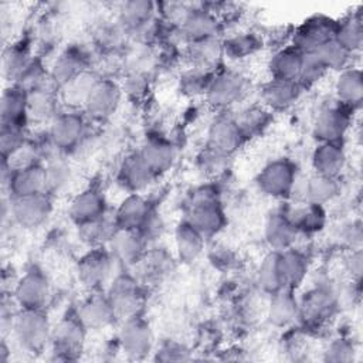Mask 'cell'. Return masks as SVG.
<instances>
[{
    "instance_id": "obj_29",
    "label": "cell",
    "mask_w": 363,
    "mask_h": 363,
    "mask_svg": "<svg viewBox=\"0 0 363 363\" xmlns=\"http://www.w3.org/2000/svg\"><path fill=\"white\" fill-rule=\"evenodd\" d=\"M153 206L139 193H129L116 207L113 220L121 230H140Z\"/></svg>"
},
{
    "instance_id": "obj_53",
    "label": "cell",
    "mask_w": 363,
    "mask_h": 363,
    "mask_svg": "<svg viewBox=\"0 0 363 363\" xmlns=\"http://www.w3.org/2000/svg\"><path fill=\"white\" fill-rule=\"evenodd\" d=\"M47 167V177H48V193L52 194V191L60 190L62 186H65L69 180V167L62 162L57 160L50 163Z\"/></svg>"
},
{
    "instance_id": "obj_51",
    "label": "cell",
    "mask_w": 363,
    "mask_h": 363,
    "mask_svg": "<svg viewBox=\"0 0 363 363\" xmlns=\"http://www.w3.org/2000/svg\"><path fill=\"white\" fill-rule=\"evenodd\" d=\"M326 72L328 69L313 52H303V62L298 78V82L303 86V89L318 84L326 75Z\"/></svg>"
},
{
    "instance_id": "obj_18",
    "label": "cell",
    "mask_w": 363,
    "mask_h": 363,
    "mask_svg": "<svg viewBox=\"0 0 363 363\" xmlns=\"http://www.w3.org/2000/svg\"><path fill=\"white\" fill-rule=\"evenodd\" d=\"M7 184L11 197H23L48 191L47 167L41 162H35L17 169H10Z\"/></svg>"
},
{
    "instance_id": "obj_1",
    "label": "cell",
    "mask_w": 363,
    "mask_h": 363,
    "mask_svg": "<svg viewBox=\"0 0 363 363\" xmlns=\"http://www.w3.org/2000/svg\"><path fill=\"white\" fill-rule=\"evenodd\" d=\"M184 220H187L206 238L217 235L227 224V216L220 201L217 187L203 184L194 189L187 199Z\"/></svg>"
},
{
    "instance_id": "obj_55",
    "label": "cell",
    "mask_w": 363,
    "mask_h": 363,
    "mask_svg": "<svg viewBox=\"0 0 363 363\" xmlns=\"http://www.w3.org/2000/svg\"><path fill=\"white\" fill-rule=\"evenodd\" d=\"M210 261L218 268H230L235 261V255L227 247H216L210 251Z\"/></svg>"
},
{
    "instance_id": "obj_54",
    "label": "cell",
    "mask_w": 363,
    "mask_h": 363,
    "mask_svg": "<svg viewBox=\"0 0 363 363\" xmlns=\"http://www.w3.org/2000/svg\"><path fill=\"white\" fill-rule=\"evenodd\" d=\"M156 359L162 362H176V360H189L190 350L174 340H166L160 345L156 352Z\"/></svg>"
},
{
    "instance_id": "obj_14",
    "label": "cell",
    "mask_w": 363,
    "mask_h": 363,
    "mask_svg": "<svg viewBox=\"0 0 363 363\" xmlns=\"http://www.w3.org/2000/svg\"><path fill=\"white\" fill-rule=\"evenodd\" d=\"M10 213L13 220L23 228L43 225L52 213V194L48 191L23 197H11Z\"/></svg>"
},
{
    "instance_id": "obj_32",
    "label": "cell",
    "mask_w": 363,
    "mask_h": 363,
    "mask_svg": "<svg viewBox=\"0 0 363 363\" xmlns=\"http://www.w3.org/2000/svg\"><path fill=\"white\" fill-rule=\"evenodd\" d=\"M268 320L277 328H289L299 320V299L292 289H281L271 295Z\"/></svg>"
},
{
    "instance_id": "obj_16",
    "label": "cell",
    "mask_w": 363,
    "mask_h": 363,
    "mask_svg": "<svg viewBox=\"0 0 363 363\" xmlns=\"http://www.w3.org/2000/svg\"><path fill=\"white\" fill-rule=\"evenodd\" d=\"M245 142L235 118L225 112L217 115L208 126L206 146L220 153L233 156Z\"/></svg>"
},
{
    "instance_id": "obj_31",
    "label": "cell",
    "mask_w": 363,
    "mask_h": 363,
    "mask_svg": "<svg viewBox=\"0 0 363 363\" xmlns=\"http://www.w3.org/2000/svg\"><path fill=\"white\" fill-rule=\"evenodd\" d=\"M223 57V40L218 37H210L186 44V58L189 60L190 67L217 71Z\"/></svg>"
},
{
    "instance_id": "obj_22",
    "label": "cell",
    "mask_w": 363,
    "mask_h": 363,
    "mask_svg": "<svg viewBox=\"0 0 363 363\" xmlns=\"http://www.w3.org/2000/svg\"><path fill=\"white\" fill-rule=\"evenodd\" d=\"M106 213V199L104 193L94 186H89L74 196L68 207V216L77 227L94 221Z\"/></svg>"
},
{
    "instance_id": "obj_40",
    "label": "cell",
    "mask_w": 363,
    "mask_h": 363,
    "mask_svg": "<svg viewBox=\"0 0 363 363\" xmlns=\"http://www.w3.org/2000/svg\"><path fill=\"white\" fill-rule=\"evenodd\" d=\"M264 38L255 33H237L223 40L224 57L230 60H244L262 48Z\"/></svg>"
},
{
    "instance_id": "obj_30",
    "label": "cell",
    "mask_w": 363,
    "mask_h": 363,
    "mask_svg": "<svg viewBox=\"0 0 363 363\" xmlns=\"http://www.w3.org/2000/svg\"><path fill=\"white\" fill-rule=\"evenodd\" d=\"M298 234V230L284 210L269 214L264 225V238L271 251H284L292 248Z\"/></svg>"
},
{
    "instance_id": "obj_45",
    "label": "cell",
    "mask_w": 363,
    "mask_h": 363,
    "mask_svg": "<svg viewBox=\"0 0 363 363\" xmlns=\"http://www.w3.org/2000/svg\"><path fill=\"white\" fill-rule=\"evenodd\" d=\"M335 38L352 54L357 52L363 44V24L359 14H350L337 23Z\"/></svg>"
},
{
    "instance_id": "obj_52",
    "label": "cell",
    "mask_w": 363,
    "mask_h": 363,
    "mask_svg": "<svg viewBox=\"0 0 363 363\" xmlns=\"http://www.w3.org/2000/svg\"><path fill=\"white\" fill-rule=\"evenodd\" d=\"M356 356V346L354 343L347 337H337L333 339L323 352V359L326 362H352Z\"/></svg>"
},
{
    "instance_id": "obj_12",
    "label": "cell",
    "mask_w": 363,
    "mask_h": 363,
    "mask_svg": "<svg viewBox=\"0 0 363 363\" xmlns=\"http://www.w3.org/2000/svg\"><path fill=\"white\" fill-rule=\"evenodd\" d=\"M113 255L104 247H92L77 264V277L89 291H102L113 271Z\"/></svg>"
},
{
    "instance_id": "obj_5",
    "label": "cell",
    "mask_w": 363,
    "mask_h": 363,
    "mask_svg": "<svg viewBox=\"0 0 363 363\" xmlns=\"http://www.w3.org/2000/svg\"><path fill=\"white\" fill-rule=\"evenodd\" d=\"M296 182V164L288 157L272 159L259 170L255 179L258 190L272 199L289 197Z\"/></svg>"
},
{
    "instance_id": "obj_23",
    "label": "cell",
    "mask_w": 363,
    "mask_h": 363,
    "mask_svg": "<svg viewBox=\"0 0 363 363\" xmlns=\"http://www.w3.org/2000/svg\"><path fill=\"white\" fill-rule=\"evenodd\" d=\"M147 242L139 230L118 228L108 244L115 259L125 265H136L147 252Z\"/></svg>"
},
{
    "instance_id": "obj_10",
    "label": "cell",
    "mask_w": 363,
    "mask_h": 363,
    "mask_svg": "<svg viewBox=\"0 0 363 363\" xmlns=\"http://www.w3.org/2000/svg\"><path fill=\"white\" fill-rule=\"evenodd\" d=\"M50 294L48 277L40 267L31 265L18 277L11 298L23 309H44Z\"/></svg>"
},
{
    "instance_id": "obj_35",
    "label": "cell",
    "mask_w": 363,
    "mask_h": 363,
    "mask_svg": "<svg viewBox=\"0 0 363 363\" xmlns=\"http://www.w3.org/2000/svg\"><path fill=\"white\" fill-rule=\"evenodd\" d=\"M206 237L187 220H182L174 228V248L182 262L196 261L204 251Z\"/></svg>"
},
{
    "instance_id": "obj_47",
    "label": "cell",
    "mask_w": 363,
    "mask_h": 363,
    "mask_svg": "<svg viewBox=\"0 0 363 363\" xmlns=\"http://www.w3.org/2000/svg\"><path fill=\"white\" fill-rule=\"evenodd\" d=\"M98 78L99 77L92 74L89 69L85 71L84 74L72 79L69 84H67L64 88H61V99L68 105L82 108L89 91L92 89Z\"/></svg>"
},
{
    "instance_id": "obj_4",
    "label": "cell",
    "mask_w": 363,
    "mask_h": 363,
    "mask_svg": "<svg viewBox=\"0 0 363 363\" xmlns=\"http://www.w3.org/2000/svg\"><path fill=\"white\" fill-rule=\"evenodd\" d=\"M248 88V79L241 72L220 67L214 72L204 96L213 108L224 111L242 101Z\"/></svg>"
},
{
    "instance_id": "obj_19",
    "label": "cell",
    "mask_w": 363,
    "mask_h": 363,
    "mask_svg": "<svg viewBox=\"0 0 363 363\" xmlns=\"http://www.w3.org/2000/svg\"><path fill=\"white\" fill-rule=\"evenodd\" d=\"M220 30L221 21L217 13L206 7L187 10L182 23L179 24V33L186 40V44L210 37H218Z\"/></svg>"
},
{
    "instance_id": "obj_38",
    "label": "cell",
    "mask_w": 363,
    "mask_h": 363,
    "mask_svg": "<svg viewBox=\"0 0 363 363\" xmlns=\"http://www.w3.org/2000/svg\"><path fill=\"white\" fill-rule=\"evenodd\" d=\"M245 140L262 136L274 121V113L265 108L262 104H254L234 116Z\"/></svg>"
},
{
    "instance_id": "obj_25",
    "label": "cell",
    "mask_w": 363,
    "mask_h": 363,
    "mask_svg": "<svg viewBox=\"0 0 363 363\" xmlns=\"http://www.w3.org/2000/svg\"><path fill=\"white\" fill-rule=\"evenodd\" d=\"M118 179L129 193H139L147 189L157 179V174L150 169L139 152H133L122 160L118 170Z\"/></svg>"
},
{
    "instance_id": "obj_21",
    "label": "cell",
    "mask_w": 363,
    "mask_h": 363,
    "mask_svg": "<svg viewBox=\"0 0 363 363\" xmlns=\"http://www.w3.org/2000/svg\"><path fill=\"white\" fill-rule=\"evenodd\" d=\"M77 313L86 329H104L118 319L108 295L102 291H91L78 305Z\"/></svg>"
},
{
    "instance_id": "obj_50",
    "label": "cell",
    "mask_w": 363,
    "mask_h": 363,
    "mask_svg": "<svg viewBox=\"0 0 363 363\" xmlns=\"http://www.w3.org/2000/svg\"><path fill=\"white\" fill-rule=\"evenodd\" d=\"M26 126L21 125H1L0 147L3 159H9L27 143Z\"/></svg>"
},
{
    "instance_id": "obj_56",
    "label": "cell",
    "mask_w": 363,
    "mask_h": 363,
    "mask_svg": "<svg viewBox=\"0 0 363 363\" xmlns=\"http://www.w3.org/2000/svg\"><path fill=\"white\" fill-rule=\"evenodd\" d=\"M346 267L352 277L359 282L362 277V251L360 248H356L352 251V254L346 259Z\"/></svg>"
},
{
    "instance_id": "obj_17",
    "label": "cell",
    "mask_w": 363,
    "mask_h": 363,
    "mask_svg": "<svg viewBox=\"0 0 363 363\" xmlns=\"http://www.w3.org/2000/svg\"><path fill=\"white\" fill-rule=\"evenodd\" d=\"M89 57L88 54L78 45H69L55 58L48 78L51 85L55 89L64 88L78 75L84 74L89 68Z\"/></svg>"
},
{
    "instance_id": "obj_11",
    "label": "cell",
    "mask_w": 363,
    "mask_h": 363,
    "mask_svg": "<svg viewBox=\"0 0 363 363\" xmlns=\"http://www.w3.org/2000/svg\"><path fill=\"white\" fill-rule=\"evenodd\" d=\"M352 116L353 109L337 101L322 106L313 119V136L318 142H343L350 129Z\"/></svg>"
},
{
    "instance_id": "obj_8",
    "label": "cell",
    "mask_w": 363,
    "mask_h": 363,
    "mask_svg": "<svg viewBox=\"0 0 363 363\" xmlns=\"http://www.w3.org/2000/svg\"><path fill=\"white\" fill-rule=\"evenodd\" d=\"M122 101V88L112 78L99 77L89 91L82 111L88 121L102 123L113 116Z\"/></svg>"
},
{
    "instance_id": "obj_6",
    "label": "cell",
    "mask_w": 363,
    "mask_h": 363,
    "mask_svg": "<svg viewBox=\"0 0 363 363\" xmlns=\"http://www.w3.org/2000/svg\"><path fill=\"white\" fill-rule=\"evenodd\" d=\"M106 295L113 306L116 318L123 320L130 316L142 315L146 303V295L140 282L133 275H116L111 281Z\"/></svg>"
},
{
    "instance_id": "obj_49",
    "label": "cell",
    "mask_w": 363,
    "mask_h": 363,
    "mask_svg": "<svg viewBox=\"0 0 363 363\" xmlns=\"http://www.w3.org/2000/svg\"><path fill=\"white\" fill-rule=\"evenodd\" d=\"M233 156L220 153L211 147L204 146L197 155V167L199 170L208 177H218L227 172L230 167Z\"/></svg>"
},
{
    "instance_id": "obj_3",
    "label": "cell",
    "mask_w": 363,
    "mask_h": 363,
    "mask_svg": "<svg viewBox=\"0 0 363 363\" xmlns=\"http://www.w3.org/2000/svg\"><path fill=\"white\" fill-rule=\"evenodd\" d=\"M86 326L82 323L77 309L68 311L52 328L51 347L57 360H75L82 352Z\"/></svg>"
},
{
    "instance_id": "obj_41",
    "label": "cell",
    "mask_w": 363,
    "mask_h": 363,
    "mask_svg": "<svg viewBox=\"0 0 363 363\" xmlns=\"http://www.w3.org/2000/svg\"><path fill=\"white\" fill-rule=\"evenodd\" d=\"M156 4L147 0H132L122 4L121 18L125 27L132 33H139L152 23Z\"/></svg>"
},
{
    "instance_id": "obj_48",
    "label": "cell",
    "mask_w": 363,
    "mask_h": 363,
    "mask_svg": "<svg viewBox=\"0 0 363 363\" xmlns=\"http://www.w3.org/2000/svg\"><path fill=\"white\" fill-rule=\"evenodd\" d=\"M257 285L259 289L268 295H272L282 289L281 278L278 272L277 251H271L264 257L257 269Z\"/></svg>"
},
{
    "instance_id": "obj_24",
    "label": "cell",
    "mask_w": 363,
    "mask_h": 363,
    "mask_svg": "<svg viewBox=\"0 0 363 363\" xmlns=\"http://www.w3.org/2000/svg\"><path fill=\"white\" fill-rule=\"evenodd\" d=\"M138 152L157 174V177L166 173L173 166L176 159L174 143L160 133L147 135Z\"/></svg>"
},
{
    "instance_id": "obj_27",
    "label": "cell",
    "mask_w": 363,
    "mask_h": 363,
    "mask_svg": "<svg viewBox=\"0 0 363 363\" xmlns=\"http://www.w3.org/2000/svg\"><path fill=\"white\" fill-rule=\"evenodd\" d=\"M278 272L282 289L295 291L306 278L309 262L306 255L294 247L284 251H277Z\"/></svg>"
},
{
    "instance_id": "obj_37",
    "label": "cell",
    "mask_w": 363,
    "mask_h": 363,
    "mask_svg": "<svg viewBox=\"0 0 363 363\" xmlns=\"http://www.w3.org/2000/svg\"><path fill=\"white\" fill-rule=\"evenodd\" d=\"M291 223L295 225L301 234H315L319 233L326 224V211L323 206L301 201L294 207L284 210Z\"/></svg>"
},
{
    "instance_id": "obj_20",
    "label": "cell",
    "mask_w": 363,
    "mask_h": 363,
    "mask_svg": "<svg viewBox=\"0 0 363 363\" xmlns=\"http://www.w3.org/2000/svg\"><path fill=\"white\" fill-rule=\"evenodd\" d=\"M303 91V86L298 81L269 78L261 86L259 104L268 108L272 113L282 112L294 106Z\"/></svg>"
},
{
    "instance_id": "obj_15",
    "label": "cell",
    "mask_w": 363,
    "mask_h": 363,
    "mask_svg": "<svg viewBox=\"0 0 363 363\" xmlns=\"http://www.w3.org/2000/svg\"><path fill=\"white\" fill-rule=\"evenodd\" d=\"M336 309L335 292L323 285L305 292L299 299V320L308 326L316 328L326 322Z\"/></svg>"
},
{
    "instance_id": "obj_46",
    "label": "cell",
    "mask_w": 363,
    "mask_h": 363,
    "mask_svg": "<svg viewBox=\"0 0 363 363\" xmlns=\"http://www.w3.org/2000/svg\"><path fill=\"white\" fill-rule=\"evenodd\" d=\"M216 71H206L200 68L190 67L182 72L179 79V89L183 95L194 98V96H204L211 78Z\"/></svg>"
},
{
    "instance_id": "obj_42",
    "label": "cell",
    "mask_w": 363,
    "mask_h": 363,
    "mask_svg": "<svg viewBox=\"0 0 363 363\" xmlns=\"http://www.w3.org/2000/svg\"><path fill=\"white\" fill-rule=\"evenodd\" d=\"M116 230L118 227L113 216H108V213L94 221L78 225L79 237L91 247H102L104 244H108Z\"/></svg>"
},
{
    "instance_id": "obj_26",
    "label": "cell",
    "mask_w": 363,
    "mask_h": 363,
    "mask_svg": "<svg viewBox=\"0 0 363 363\" xmlns=\"http://www.w3.org/2000/svg\"><path fill=\"white\" fill-rule=\"evenodd\" d=\"M346 162L343 142H318L311 155V164L316 174L339 177Z\"/></svg>"
},
{
    "instance_id": "obj_9",
    "label": "cell",
    "mask_w": 363,
    "mask_h": 363,
    "mask_svg": "<svg viewBox=\"0 0 363 363\" xmlns=\"http://www.w3.org/2000/svg\"><path fill=\"white\" fill-rule=\"evenodd\" d=\"M119 350L130 360H142L152 353L153 332L149 322L142 316H130L122 320L116 337Z\"/></svg>"
},
{
    "instance_id": "obj_36",
    "label": "cell",
    "mask_w": 363,
    "mask_h": 363,
    "mask_svg": "<svg viewBox=\"0 0 363 363\" xmlns=\"http://www.w3.org/2000/svg\"><path fill=\"white\" fill-rule=\"evenodd\" d=\"M303 62V52L288 44L282 48L275 50L268 62L271 78L298 81Z\"/></svg>"
},
{
    "instance_id": "obj_39",
    "label": "cell",
    "mask_w": 363,
    "mask_h": 363,
    "mask_svg": "<svg viewBox=\"0 0 363 363\" xmlns=\"http://www.w3.org/2000/svg\"><path fill=\"white\" fill-rule=\"evenodd\" d=\"M58 95L45 88H37L28 92V116L35 121H52L58 113Z\"/></svg>"
},
{
    "instance_id": "obj_7",
    "label": "cell",
    "mask_w": 363,
    "mask_h": 363,
    "mask_svg": "<svg viewBox=\"0 0 363 363\" xmlns=\"http://www.w3.org/2000/svg\"><path fill=\"white\" fill-rule=\"evenodd\" d=\"M88 122L89 121L84 112H78L75 109L60 112L51 121L48 130V138L52 146L62 153L77 150L85 140Z\"/></svg>"
},
{
    "instance_id": "obj_28",
    "label": "cell",
    "mask_w": 363,
    "mask_h": 363,
    "mask_svg": "<svg viewBox=\"0 0 363 363\" xmlns=\"http://www.w3.org/2000/svg\"><path fill=\"white\" fill-rule=\"evenodd\" d=\"M299 190V201L313 203L319 206H325L332 201L340 193V182L339 177L323 176L313 173L309 176L302 184H295L294 191Z\"/></svg>"
},
{
    "instance_id": "obj_33",
    "label": "cell",
    "mask_w": 363,
    "mask_h": 363,
    "mask_svg": "<svg viewBox=\"0 0 363 363\" xmlns=\"http://www.w3.org/2000/svg\"><path fill=\"white\" fill-rule=\"evenodd\" d=\"M335 95L336 101L342 105L357 109L362 106L363 101V74L356 67H347L339 71L335 81Z\"/></svg>"
},
{
    "instance_id": "obj_34",
    "label": "cell",
    "mask_w": 363,
    "mask_h": 363,
    "mask_svg": "<svg viewBox=\"0 0 363 363\" xmlns=\"http://www.w3.org/2000/svg\"><path fill=\"white\" fill-rule=\"evenodd\" d=\"M1 125L26 126L28 116V92L13 84L4 89L1 96Z\"/></svg>"
},
{
    "instance_id": "obj_2",
    "label": "cell",
    "mask_w": 363,
    "mask_h": 363,
    "mask_svg": "<svg viewBox=\"0 0 363 363\" xmlns=\"http://www.w3.org/2000/svg\"><path fill=\"white\" fill-rule=\"evenodd\" d=\"M11 329L20 346L30 353H40L51 343L52 328L44 309L20 308L13 316Z\"/></svg>"
},
{
    "instance_id": "obj_43",
    "label": "cell",
    "mask_w": 363,
    "mask_h": 363,
    "mask_svg": "<svg viewBox=\"0 0 363 363\" xmlns=\"http://www.w3.org/2000/svg\"><path fill=\"white\" fill-rule=\"evenodd\" d=\"M313 54L319 58L323 67L329 71H342L347 67H352L353 54L346 50L336 38L325 43Z\"/></svg>"
},
{
    "instance_id": "obj_13",
    "label": "cell",
    "mask_w": 363,
    "mask_h": 363,
    "mask_svg": "<svg viewBox=\"0 0 363 363\" xmlns=\"http://www.w3.org/2000/svg\"><path fill=\"white\" fill-rule=\"evenodd\" d=\"M339 20L323 14H315L294 27L291 44L302 52H313L325 43L335 38Z\"/></svg>"
},
{
    "instance_id": "obj_44",
    "label": "cell",
    "mask_w": 363,
    "mask_h": 363,
    "mask_svg": "<svg viewBox=\"0 0 363 363\" xmlns=\"http://www.w3.org/2000/svg\"><path fill=\"white\" fill-rule=\"evenodd\" d=\"M31 60L33 57L30 55V47L26 41L11 44L3 54L4 75L14 84Z\"/></svg>"
}]
</instances>
